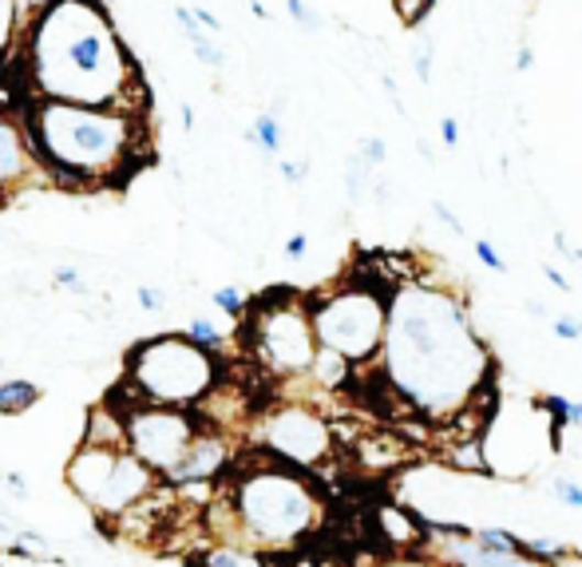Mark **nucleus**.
Wrapping results in <instances>:
<instances>
[{
    "instance_id": "obj_1",
    "label": "nucleus",
    "mask_w": 582,
    "mask_h": 567,
    "mask_svg": "<svg viewBox=\"0 0 582 567\" xmlns=\"http://www.w3.org/2000/svg\"><path fill=\"white\" fill-rule=\"evenodd\" d=\"M376 369L408 413L444 425L487 385L492 349L460 294L436 282H396Z\"/></svg>"
},
{
    "instance_id": "obj_2",
    "label": "nucleus",
    "mask_w": 582,
    "mask_h": 567,
    "mask_svg": "<svg viewBox=\"0 0 582 567\" xmlns=\"http://www.w3.org/2000/svg\"><path fill=\"white\" fill-rule=\"evenodd\" d=\"M17 61L40 100L143 108L135 52L103 0H52L24 24Z\"/></svg>"
},
{
    "instance_id": "obj_3",
    "label": "nucleus",
    "mask_w": 582,
    "mask_h": 567,
    "mask_svg": "<svg viewBox=\"0 0 582 567\" xmlns=\"http://www.w3.org/2000/svg\"><path fill=\"white\" fill-rule=\"evenodd\" d=\"M44 179L64 190H99L128 183L151 155V131L143 108L108 103H64L29 96L20 108Z\"/></svg>"
},
{
    "instance_id": "obj_4",
    "label": "nucleus",
    "mask_w": 582,
    "mask_h": 567,
    "mask_svg": "<svg viewBox=\"0 0 582 567\" xmlns=\"http://www.w3.org/2000/svg\"><path fill=\"white\" fill-rule=\"evenodd\" d=\"M230 527L234 544L254 552H286L309 539L326 520V500L301 468L282 460H257L254 468L238 472L230 488Z\"/></svg>"
},
{
    "instance_id": "obj_5",
    "label": "nucleus",
    "mask_w": 582,
    "mask_h": 567,
    "mask_svg": "<svg viewBox=\"0 0 582 567\" xmlns=\"http://www.w3.org/2000/svg\"><path fill=\"white\" fill-rule=\"evenodd\" d=\"M218 389H222V361L215 349L198 346L187 334H155L128 349V369L116 397L202 408Z\"/></svg>"
},
{
    "instance_id": "obj_6",
    "label": "nucleus",
    "mask_w": 582,
    "mask_h": 567,
    "mask_svg": "<svg viewBox=\"0 0 582 567\" xmlns=\"http://www.w3.org/2000/svg\"><path fill=\"white\" fill-rule=\"evenodd\" d=\"M242 346L277 381L309 378V366L317 358L314 314L306 294H294L289 286H277L262 298H254L242 314Z\"/></svg>"
},
{
    "instance_id": "obj_7",
    "label": "nucleus",
    "mask_w": 582,
    "mask_h": 567,
    "mask_svg": "<svg viewBox=\"0 0 582 567\" xmlns=\"http://www.w3.org/2000/svg\"><path fill=\"white\" fill-rule=\"evenodd\" d=\"M388 294H393V286L365 279L309 294L317 346L341 353L356 369L376 366L388 329Z\"/></svg>"
},
{
    "instance_id": "obj_8",
    "label": "nucleus",
    "mask_w": 582,
    "mask_h": 567,
    "mask_svg": "<svg viewBox=\"0 0 582 567\" xmlns=\"http://www.w3.org/2000/svg\"><path fill=\"white\" fill-rule=\"evenodd\" d=\"M64 480L99 520H128L163 488V477L143 465L128 445H88V440H79V448L68 457Z\"/></svg>"
},
{
    "instance_id": "obj_9",
    "label": "nucleus",
    "mask_w": 582,
    "mask_h": 567,
    "mask_svg": "<svg viewBox=\"0 0 582 567\" xmlns=\"http://www.w3.org/2000/svg\"><path fill=\"white\" fill-rule=\"evenodd\" d=\"M119 408H123V433H128V448L135 452L147 468H155L158 477L175 472V465L187 457L190 440L198 437L195 408H175V405H147V401H123L111 393Z\"/></svg>"
},
{
    "instance_id": "obj_10",
    "label": "nucleus",
    "mask_w": 582,
    "mask_h": 567,
    "mask_svg": "<svg viewBox=\"0 0 582 567\" xmlns=\"http://www.w3.org/2000/svg\"><path fill=\"white\" fill-rule=\"evenodd\" d=\"M254 437L266 448V457L282 460L289 468H301V472L333 457V428L314 405H301V401L270 408L266 417L257 421Z\"/></svg>"
},
{
    "instance_id": "obj_11",
    "label": "nucleus",
    "mask_w": 582,
    "mask_h": 567,
    "mask_svg": "<svg viewBox=\"0 0 582 567\" xmlns=\"http://www.w3.org/2000/svg\"><path fill=\"white\" fill-rule=\"evenodd\" d=\"M40 179H44V167L32 151L24 116L0 108V203H9V195H20Z\"/></svg>"
},
{
    "instance_id": "obj_12",
    "label": "nucleus",
    "mask_w": 582,
    "mask_h": 567,
    "mask_svg": "<svg viewBox=\"0 0 582 567\" xmlns=\"http://www.w3.org/2000/svg\"><path fill=\"white\" fill-rule=\"evenodd\" d=\"M432 532L440 536V556L452 567H547L543 559L527 556L524 547L519 552H495L484 539L468 532V527H448V524H432Z\"/></svg>"
},
{
    "instance_id": "obj_13",
    "label": "nucleus",
    "mask_w": 582,
    "mask_h": 567,
    "mask_svg": "<svg viewBox=\"0 0 582 567\" xmlns=\"http://www.w3.org/2000/svg\"><path fill=\"white\" fill-rule=\"evenodd\" d=\"M234 457V448H230V437L222 428H198V437L190 440L187 457L178 460L175 472H167V484L171 488H195V484H210L215 477H222Z\"/></svg>"
},
{
    "instance_id": "obj_14",
    "label": "nucleus",
    "mask_w": 582,
    "mask_h": 567,
    "mask_svg": "<svg viewBox=\"0 0 582 567\" xmlns=\"http://www.w3.org/2000/svg\"><path fill=\"white\" fill-rule=\"evenodd\" d=\"M175 24L178 32H183V41H187V48L198 56V64L210 72H222L227 68V48L218 44V36L210 29H202V24L195 21V12H190V4H175Z\"/></svg>"
},
{
    "instance_id": "obj_15",
    "label": "nucleus",
    "mask_w": 582,
    "mask_h": 567,
    "mask_svg": "<svg viewBox=\"0 0 582 567\" xmlns=\"http://www.w3.org/2000/svg\"><path fill=\"white\" fill-rule=\"evenodd\" d=\"M353 378H356L353 361H345L341 353H333V349H326V346H317V358H314V366H309V381H314L321 393H337V389H345Z\"/></svg>"
},
{
    "instance_id": "obj_16",
    "label": "nucleus",
    "mask_w": 582,
    "mask_h": 567,
    "mask_svg": "<svg viewBox=\"0 0 582 567\" xmlns=\"http://www.w3.org/2000/svg\"><path fill=\"white\" fill-rule=\"evenodd\" d=\"M376 520H381V527H385V536L393 547H413L416 539H420V532H425V524L413 516V512H405V508H393L385 504L381 512H376Z\"/></svg>"
},
{
    "instance_id": "obj_17",
    "label": "nucleus",
    "mask_w": 582,
    "mask_h": 567,
    "mask_svg": "<svg viewBox=\"0 0 582 567\" xmlns=\"http://www.w3.org/2000/svg\"><path fill=\"white\" fill-rule=\"evenodd\" d=\"M24 12L20 0H0V64H12L20 52V36H24Z\"/></svg>"
},
{
    "instance_id": "obj_18",
    "label": "nucleus",
    "mask_w": 582,
    "mask_h": 567,
    "mask_svg": "<svg viewBox=\"0 0 582 567\" xmlns=\"http://www.w3.org/2000/svg\"><path fill=\"white\" fill-rule=\"evenodd\" d=\"M36 401H40L36 381H29V378L0 381V417H24Z\"/></svg>"
},
{
    "instance_id": "obj_19",
    "label": "nucleus",
    "mask_w": 582,
    "mask_h": 567,
    "mask_svg": "<svg viewBox=\"0 0 582 567\" xmlns=\"http://www.w3.org/2000/svg\"><path fill=\"white\" fill-rule=\"evenodd\" d=\"M246 140L254 143L262 155L270 160H282V148H286V131H282V120H277V111H262L254 123H250Z\"/></svg>"
},
{
    "instance_id": "obj_20",
    "label": "nucleus",
    "mask_w": 582,
    "mask_h": 567,
    "mask_svg": "<svg viewBox=\"0 0 582 567\" xmlns=\"http://www.w3.org/2000/svg\"><path fill=\"white\" fill-rule=\"evenodd\" d=\"M198 567H257V552L254 547H242V544H215L210 552L195 556Z\"/></svg>"
},
{
    "instance_id": "obj_21",
    "label": "nucleus",
    "mask_w": 582,
    "mask_h": 567,
    "mask_svg": "<svg viewBox=\"0 0 582 567\" xmlns=\"http://www.w3.org/2000/svg\"><path fill=\"white\" fill-rule=\"evenodd\" d=\"M376 171L369 167L361 155H349L345 160V199H349V207H356V203H365V195H369V179H373Z\"/></svg>"
},
{
    "instance_id": "obj_22",
    "label": "nucleus",
    "mask_w": 582,
    "mask_h": 567,
    "mask_svg": "<svg viewBox=\"0 0 582 567\" xmlns=\"http://www.w3.org/2000/svg\"><path fill=\"white\" fill-rule=\"evenodd\" d=\"M543 408L551 413V425L582 428V401H571V397H559V393H551V397H543Z\"/></svg>"
},
{
    "instance_id": "obj_23",
    "label": "nucleus",
    "mask_w": 582,
    "mask_h": 567,
    "mask_svg": "<svg viewBox=\"0 0 582 567\" xmlns=\"http://www.w3.org/2000/svg\"><path fill=\"white\" fill-rule=\"evenodd\" d=\"M448 465H452V468H468V472H484V468H487L484 445H480V440H468V445H455L452 452H448Z\"/></svg>"
},
{
    "instance_id": "obj_24",
    "label": "nucleus",
    "mask_w": 582,
    "mask_h": 567,
    "mask_svg": "<svg viewBox=\"0 0 582 567\" xmlns=\"http://www.w3.org/2000/svg\"><path fill=\"white\" fill-rule=\"evenodd\" d=\"M183 334H187L190 341H198V346L215 349V353H218L222 346H227V334H222V329H218L215 321H207V318H195L187 329H183Z\"/></svg>"
},
{
    "instance_id": "obj_25",
    "label": "nucleus",
    "mask_w": 582,
    "mask_h": 567,
    "mask_svg": "<svg viewBox=\"0 0 582 567\" xmlns=\"http://www.w3.org/2000/svg\"><path fill=\"white\" fill-rule=\"evenodd\" d=\"M210 302H215L218 309H222V314H227V318H242V314H246V306H250V298L246 294H242V290L238 286H222V290H215V294H210Z\"/></svg>"
},
{
    "instance_id": "obj_26",
    "label": "nucleus",
    "mask_w": 582,
    "mask_h": 567,
    "mask_svg": "<svg viewBox=\"0 0 582 567\" xmlns=\"http://www.w3.org/2000/svg\"><path fill=\"white\" fill-rule=\"evenodd\" d=\"M432 36H416L413 41V72H416V80L428 84L432 80Z\"/></svg>"
},
{
    "instance_id": "obj_27",
    "label": "nucleus",
    "mask_w": 582,
    "mask_h": 567,
    "mask_svg": "<svg viewBox=\"0 0 582 567\" xmlns=\"http://www.w3.org/2000/svg\"><path fill=\"white\" fill-rule=\"evenodd\" d=\"M286 12H289V21H294L297 29H306V32H321V29H326V17L309 9L306 0H286Z\"/></svg>"
},
{
    "instance_id": "obj_28",
    "label": "nucleus",
    "mask_w": 582,
    "mask_h": 567,
    "mask_svg": "<svg viewBox=\"0 0 582 567\" xmlns=\"http://www.w3.org/2000/svg\"><path fill=\"white\" fill-rule=\"evenodd\" d=\"M393 4V12L400 17V24H408V29H416V24L425 21L428 12H432L436 0H388Z\"/></svg>"
},
{
    "instance_id": "obj_29",
    "label": "nucleus",
    "mask_w": 582,
    "mask_h": 567,
    "mask_svg": "<svg viewBox=\"0 0 582 567\" xmlns=\"http://www.w3.org/2000/svg\"><path fill=\"white\" fill-rule=\"evenodd\" d=\"M356 155H361L373 171H381L388 163V143L381 140V135H365V140H356Z\"/></svg>"
},
{
    "instance_id": "obj_30",
    "label": "nucleus",
    "mask_w": 582,
    "mask_h": 567,
    "mask_svg": "<svg viewBox=\"0 0 582 567\" xmlns=\"http://www.w3.org/2000/svg\"><path fill=\"white\" fill-rule=\"evenodd\" d=\"M52 282H56L59 290H68V294H76V298H88V294H91L88 282H84V274H79L76 266H68V262L52 270Z\"/></svg>"
},
{
    "instance_id": "obj_31",
    "label": "nucleus",
    "mask_w": 582,
    "mask_h": 567,
    "mask_svg": "<svg viewBox=\"0 0 582 567\" xmlns=\"http://www.w3.org/2000/svg\"><path fill=\"white\" fill-rule=\"evenodd\" d=\"M547 492H551L559 504L567 508H582V484L571 477H551V484H547Z\"/></svg>"
},
{
    "instance_id": "obj_32",
    "label": "nucleus",
    "mask_w": 582,
    "mask_h": 567,
    "mask_svg": "<svg viewBox=\"0 0 582 567\" xmlns=\"http://www.w3.org/2000/svg\"><path fill=\"white\" fill-rule=\"evenodd\" d=\"M277 175L286 183H294V187H301V183L309 179V160H301V155H286V160H277Z\"/></svg>"
},
{
    "instance_id": "obj_33",
    "label": "nucleus",
    "mask_w": 582,
    "mask_h": 567,
    "mask_svg": "<svg viewBox=\"0 0 582 567\" xmlns=\"http://www.w3.org/2000/svg\"><path fill=\"white\" fill-rule=\"evenodd\" d=\"M524 552L527 556H535V559H543V564H551L554 556H559V552H567L563 544H559V539H551V536H535V539H524Z\"/></svg>"
},
{
    "instance_id": "obj_34",
    "label": "nucleus",
    "mask_w": 582,
    "mask_h": 567,
    "mask_svg": "<svg viewBox=\"0 0 582 567\" xmlns=\"http://www.w3.org/2000/svg\"><path fill=\"white\" fill-rule=\"evenodd\" d=\"M475 259L484 262L487 270H495V274H507V262H504V254L495 250V242H487V239H475Z\"/></svg>"
},
{
    "instance_id": "obj_35",
    "label": "nucleus",
    "mask_w": 582,
    "mask_h": 567,
    "mask_svg": "<svg viewBox=\"0 0 582 567\" xmlns=\"http://www.w3.org/2000/svg\"><path fill=\"white\" fill-rule=\"evenodd\" d=\"M135 302H139L143 309H147V314H163V309H167V290L139 286V290H135Z\"/></svg>"
},
{
    "instance_id": "obj_36",
    "label": "nucleus",
    "mask_w": 582,
    "mask_h": 567,
    "mask_svg": "<svg viewBox=\"0 0 582 567\" xmlns=\"http://www.w3.org/2000/svg\"><path fill=\"white\" fill-rule=\"evenodd\" d=\"M551 334H554L559 341H579V338H582V321L571 318V314H567V318H554V321H551Z\"/></svg>"
},
{
    "instance_id": "obj_37",
    "label": "nucleus",
    "mask_w": 582,
    "mask_h": 567,
    "mask_svg": "<svg viewBox=\"0 0 582 567\" xmlns=\"http://www.w3.org/2000/svg\"><path fill=\"white\" fill-rule=\"evenodd\" d=\"M0 492H9V497H17V500H29L32 497L29 484H24V477H20V472H0Z\"/></svg>"
},
{
    "instance_id": "obj_38",
    "label": "nucleus",
    "mask_w": 582,
    "mask_h": 567,
    "mask_svg": "<svg viewBox=\"0 0 582 567\" xmlns=\"http://www.w3.org/2000/svg\"><path fill=\"white\" fill-rule=\"evenodd\" d=\"M432 215H436L440 222H444V227L452 230V235H464V222H460V215H455V210L448 207L444 199H436V203H432Z\"/></svg>"
},
{
    "instance_id": "obj_39",
    "label": "nucleus",
    "mask_w": 582,
    "mask_h": 567,
    "mask_svg": "<svg viewBox=\"0 0 582 567\" xmlns=\"http://www.w3.org/2000/svg\"><path fill=\"white\" fill-rule=\"evenodd\" d=\"M381 84H385V91H388V103H393V108H396V116H408L405 100H400V84H396V76H393V72H381Z\"/></svg>"
},
{
    "instance_id": "obj_40",
    "label": "nucleus",
    "mask_w": 582,
    "mask_h": 567,
    "mask_svg": "<svg viewBox=\"0 0 582 567\" xmlns=\"http://www.w3.org/2000/svg\"><path fill=\"white\" fill-rule=\"evenodd\" d=\"M440 143H444L448 151L460 148V123H455V116H444V120H440Z\"/></svg>"
},
{
    "instance_id": "obj_41",
    "label": "nucleus",
    "mask_w": 582,
    "mask_h": 567,
    "mask_svg": "<svg viewBox=\"0 0 582 567\" xmlns=\"http://www.w3.org/2000/svg\"><path fill=\"white\" fill-rule=\"evenodd\" d=\"M190 12H195V21L202 24V29L215 32V36H222V32H227V29H222V21H218V17H215V12H207V9H202V4H190Z\"/></svg>"
},
{
    "instance_id": "obj_42",
    "label": "nucleus",
    "mask_w": 582,
    "mask_h": 567,
    "mask_svg": "<svg viewBox=\"0 0 582 567\" xmlns=\"http://www.w3.org/2000/svg\"><path fill=\"white\" fill-rule=\"evenodd\" d=\"M554 250H559V254H567V259L579 262V266H582V247H574V242L567 239L563 230H554Z\"/></svg>"
},
{
    "instance_id": "obj_43",
    "label": "nucleus",
    "mask_w": 582,
    "mask_h": 567,
    "mask_svg": "<svg viewBox=\"0 0 582 567\" xmlns=\"http://www.w3.org/2000/svg\"><path fill=\"white\" fill-rule=\"evenodd\" d=\"M306 254H309V239H306V235H289V239H286V259L301 262Z\"/></svg>"
},
{
    "instance_id": "obj_44",
    "label": "nucleus",
    "mask_w": 582,
    "mask_h": 567,
    "mask_svg": "<svg viewBox=\"0 0 582 567\" xmlns=\"http://www.w3.org/2000/svg\"><path fill=\"white\" fill-rule=\"evenodd\" d=\"M535 68V48L531 44H519V48H515V72H531Z\"/></svg>"
},
{
    "instance_id": "obj_45",
    "label": "nucleus",
    "mask_w": 582,
    "mask_h": 567,
    "mask_svg": "<svg viewBox=\"0 0 582 567\" xmlns=\"http://www.w3.org/2000/svg\"><path fill=\"white\" fill-rule=\"evenodd\" d=\"M373 567H436L432 559H416V556H396V559H381Z\"/></svg>"
},
{
    "instance_id": "obj_46",
    "label": "nucleus",
    "mask_w": 582,
    "mask_h": 567,
    "mask_svg": "<svg viewBox=\"0 0 582 567\" xmlns=\"http://www.w3.org/2000/svg\"><path fill=\"white\" fill-rule=\"evenodd\" d=\"M543 274H547V282H554V286L563 290V294H571V279H567L559 266H547V262H543Z\"/></svg>"
},
{
    "instance_id": "obj_47",
    "label": "nucleus",
    "mask_w": 582,
    "mask_h": 567,
    "mask_svg": "<svg viewBox=\"0 0 582 567\" xmlns=\"http://www.w3.org/2000/svg\"><path fill=\"white\" fill-rule=\"evenodd\" d=\"M547 567H582V556H579V552H571V547H567V552H559V556H554Z\"/></svg>"
},
{
    "instance_id": "obj_48",
    "label": "nucleus",
    "mask_w": 582,
    "mask_h": 567,
    "mask_svg": "<svg viewBox=\"0 0 582 567\" xmlns=\"http://www.w3.org/2000/svg\"><path fill=\"white\" fill-rule=\"evenodd\" d=\"M52 0H20V12H24V21H32L40 9H48Z\"/></svg>"
},
{
    "instance_id": "obj_49",
    "label": "nucleus",
    "mask_w": 582,
    "mask_h": 567,
    "mask_svg": "<svg viewBox=\"0 0 582 567\" xmlns=\"http://www.w3.org/2000/svg\"><path fill=\"white\" fill-rule=\"evenodd\" d=\"M388 195H393V190H388V183L385 179H373V203H376V207H385Z\"/></svg>"
},
{
    "instance_id": "obj_50",
    "label": "nucleus",
    "mask_w": 582,
    "mask_h": 567,
    "mask_svg": "<svg viewBox=\"0 0 582 567\" xmlns=\"http://www.w3.org/2000/svg\"><path fill=\"white\" fill-rule=\"evenodd\" d=\"M178 120H183V131H195V108H190V103H178Z\"/></svg>"
},
{
    "instance_id": "obj_51",
    "label": "nucleus",
    "mask_w": 582,
    "mask_h": 567,
    "mask_svg": "<svg viewBox=\"0 0 582 567\" xmlns=\"http://www.w3.org/2000/svg\"><path fill=\"white\" fill-rule=\"evenodd\" d=\"M416 151H420V155H425V163H436V148H432V143L425 140V135H420V140H416Z\"/></svg>"
},
{
    "instance_id": "obj_52",
    "label": "nucleus",
    "mask_w": 582,
    "mask_h": 567,
    "mask_svg": "<svg viewBox=\"0 0 582 567\" xmlns=\"http://www.w3.org/2000/svg\"><path fill=\"white\" fill-rule=\"evenodd\" d=\"M527 314H535V318H547V306H543V302H527Z\"/></svg>"
},
{
    "instance_id": "obj_53",
    "label": "nucleus",
    "mask_w": 582,
    "mask_h": 567,
    "mask_svg": "<svg viewBox=\"0 0 582 567\" xmlns=\"http://www.w3.org/2000/svg\"><path fill=\"white\" fill-rule=\"evenodd\" d=\"M0 369H4V361H0Z\"/></svg>"
}]
</instances>
